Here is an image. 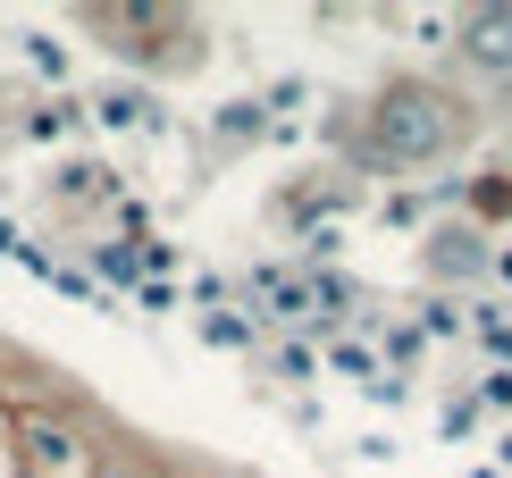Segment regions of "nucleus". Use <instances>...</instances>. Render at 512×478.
Here are the masks:
<instances>
[{
    "mask_svg": "<svg viewBox=\"0 0 512 478\" xmlns=\"http://www.w3.org/2000/svg\"><path fill=\"white\" fill-rule=\"evenodd\" d=\"M26 445H34V462H42V470H84L76 437H59V428H26Z\"/></svg>",
    "mask_w": 512,
    "mask_h": 478,
    "instance_id": "obj_3",
    "label": "nucleus"
},
{
    "mask_svg": "<svg viewBox=\"0 0 512 478\" xmlns=\"http://www.w3.org/2000/svg\"><path fill=\"white\" fill-rule=\"evenodd\" d=\"M462 51H471L479 68H512V9H479L471 26H462Z\"/></svg>",
    "mask_w": 512,
    "mask_h": 478,
    "instance_id": "obj_2",
    "label": "nucleus"
},
{
    "mask_svg": "<svg viewBox=\"0 0 512 478\" xmlns=\"http://www.w3.org/2000/svg\"><path fill=\"white\" fill-rule=\"evenodd\" d=\"M454 143V101L429 93V84H395L378 101V151L387 160H429V151Z\"/></svg>",
    "mask_w": 512,
    "mask_h": 478,
    "instance_id": "obj_1",
    "label": "nucleus"
}]
</instances>
